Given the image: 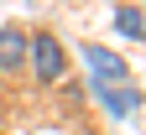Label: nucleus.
<instances>
[{"instance_id":"nucleus-5","label":"nucleus","mask_w":146,"mask_h":135,"mask_svg":"<svg viewBox=\"0 0 146 135\" xmlns=\"http://www.w3.org/2000/svg\"><path fill=\"white\" fill-rule=\"evenodd\" d=\"M99 94V104L110 109V114H131L136 104H141V94L131 88V83H110V88H94Z\"/></svg>"},{"instance_id":"nucleus-6","label":"nucleus","mask_w":146,"mask_h":135,"mask_svg":"<svg viewBox=\"0 0 146 135\" xmlns=\"http://www.w3.org/2000/svg\"><path fill=\"white\" fill-rule=\"evenodd\" d=\"M136 5H146V0H136Z\"/></svg>"},{"instance_id":"nucleus-2","label":"nucleus","mask_w":146,"mask_h":135,"mask_svg":"<svg viewBox=\"0 0 146 135\" xmlns=\"http://www.w3.org/2000/svg\"><path fill=\"white\" fill-rule=\"evenodd\" d=\"M84 63H89V73H94V88H110V83H125L131 78V68H125V57H115L110 47H84Z\"/></svg>"},{"instance_id":"nucleus-3","label":"nucleus","mask_w":146,"mask_h":135,"mask_svg":"<svg viewBox=\"0 0 146 135\" xmlns=\"http://www.w3.org/2000/svg\"><path fill=\"white\" fill-rule=\"evenodd\" d=\"M21 68H26V31L0 26V73H21Z\"/></svg>"},{"instance_id":"nucleus-4","label":"nucleus","mask_w":146,"mask_h":135,"mask_svg":"<svg viewBox=\"0 0 146 135\" xmlns=\"http://www.w3.org/2000/svg\"><path fill=\"white\" fill-rule=\"evenodd\" d=\"M115 31H120V36H131V42H146V11L136 5V0L115 5Z\"/></svg>"},{"instance_id":"nucleus-1","label":"nucleus","mask_w":146,"mask_h":135,"mask_svg":"<svg viewBox=\"0 0 146 135\" xmlns=\"http://www.w3.org/2000/svg\"><path fill=\"white\" fill-rule=\"evenodd\" d=\"M26 68L36 73V83H58L68 73V47L52 31H26Z\"/></svg>"}]
</instances>
